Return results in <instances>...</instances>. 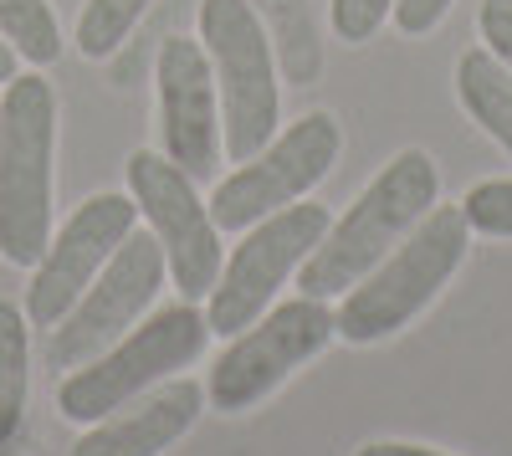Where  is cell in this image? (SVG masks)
Wrapping results in <instances>:
<instances>
[{
    "instance_id": "obj_1",
    "label": "cell",
    "mask_w": 512,
    "mask_h": 456,
    "mask_svg": "<svg viewBox=\"0 0 512 456\" xmlns=\"http://www.w3.org/2000/svg\"><path fill=\"white\" fill-rule=\"evenodd\" d=\"M441 200V170L425 149H400L384 170L359 190V200L338 216L313 257L297 267V287L308 298H344L364 282L395 246L420 226V216Z\"/></svg>"
},
{
    "instance_id": "obj_2",
    "label": "cell",
    "mask_w": 512,
    "mask_h": 456,
    "mask_svg": "<svg viewBox=\"0 0 512 456\" xmlns=\"http://www.w3.org/2000/svg\"><path fill=\"white\" fill-rule=\"evenodd\" d=\"M472 246V226H466L461 205H431L420 226L384 257L364 282H354L344 303L333 308L338 339L344 344H379L410 328L425 308L441 298V287L456 277Z\"/></svg>"
},
{
    "instance_id": "obj_3",
    "label": "cell",
    "mask_w": 512,
    "mask_h": 456,
    "mask_svg": "<svg viewBox=\"0 0 512 456\" xmlns=\"http://www.w3.org/2000/svg\"><path fill=\"white\" fill-rule=\"evenodd\" d=\"M57 93L41 72H16L0 98V257L36 267L52 241Z\"/></svg>"
},
{
    "instance_id": "obj_4",
    "label": "cell",
    "mask_w": 512,
    "mask_h": 456,
    "mask_svg": "<svg viewBox=\"0 0 512 456\" xmlns=\"http://www.w3.org/2000/svg\"><path fill=\"white\" fill-rule=\"evenodd\" d=\"M200 47L221 93V144L241 164L267 149L282 118V67L251 0H200Z\"/></svg>"
},
{
    "instance_id": "obj_5",
    "label": "cell",
    "mask_w": 512,
    "mask_h": 456,
    "mask_svg": "<svg viewBox=\"0 0 512 456\" xmlns=\"http://www.w3.org/2000/svg\"><path fill=\"white\" fill-rule=\"evenodd\" d=\"M210 344V323L195 303L164 308L149 323L128 328L118 344H108L98 359L67 369V380L57 385V410L62 421L93 426L113 410H123L128 400L149 395L154 385H164L175 369H190Z\"/></svg>"
},
{
    "instance_id": "obj_6",
    "label": "cell",
    "mask_w": 512,
    "mask_h": 456,
    "mask_svg": "<svg viewBox=\"0 0 512 456\" xmlns=\"http://www.w3.org/2000/svg\"><path fill=\"white\" fill-rule=\"evenodd\" d=\"M333 339H338V318H333L328 298L303 293L292 303H277L226 344V354L216 359V369H210V380H205V400L216 405L221 416L256 410L308 359H318Z\"/></svg>"
},
{
    "instance_id": "obj_7",
    "label": "cell",
    "mask_w": 512,
    "mask_h": 456,
    "mask_svg": "<svg viewBox=\"0 0 512 456\" xmlns=\"http://www.w3.org/2000/svg\"><path fill=\"white\" fill-rule=\"evenodd\" d=\"M333 226V216L313 200H292L282 211L262 216L256 226L241 231V246L231 252V262L221 267L216 287L205 298V323L210 334L236 339L241 328H251L277 298V287L313 257V246L323 241V231Z\"/></svg>"
},
{
    "instance_id": "obj_8",
    "label": "cell",
    "mask_w": 512,
    "mask_h": 456,
    "mask_svg": "<svg viewBox=\"0 0 512 456\" xmlns=\"http://www.w3.org/2000/svg\"><path fill=\"white\" fill-rule=\"evenodd\" d=\"M344 149V129L333 113H303L297 123H287L282 134H272L267 149H256L251 159H241V170H231L216 190H210V221L221 231H246L262 216L282 211V205L303 200L313 185L328 180V170L338 164Z\"/></svg>"
},
{
    "instance_id": "obj_9",
    "label": "cell",
    "mask_w": 512,
    "mask_h": 456,
    "mask_svg": "<svg viewBox=\"0 0 512 456\" xmlns=\"http://www.w3.org/2000/svg\"><path fill=\"white\" fill-rule=\"evenodd\" d=\"M128 195L149 221V236L164 246L169 277L185 293V303L210 298V287L226 267V252H221V226L210 221V205L195 195V180L169 154L134 149L128 154Z\"/></svg>"
},
{
    "instance_id": "obj_10",
    "label": "cell",
    "mask_w": 512,
    "mask_h": 456,
    "mask_svg": "<svg viewBox=\"0 0 512 456\" xmlns=\"http://www.w3.org/2000/svg\"><path fill=\"white\" fill-rule=\"evenodd\" d=\"M164 277H169L164 246L149 231H128V241L98 272V282L72 303V313L57 328H47L52 334L47 339L52 369H77V364L98 359L108 344H118L128 328L149 313V303L164 293Z\"/></svg>"
},
{
    "instance_id": "obj_11",
    "label": "cell",
    "mask_w": 512,
    "mask_h": 456,
    "mask_svg": "<svg viewBox=\"0 0 512 456\" xmlns=\"http://www.w3.org/2000/svg\"><path fill=\"white\" fill-rule=\"evenodd\" d=\"M139 221L134 195L103 190L93 200H82L77 211L67 216L62 231H52L47 252L31 267V287H26V323L31 328H57L72 303L98 282V272L113 262V252L128 241Z\"/></svg>"
},
{
    "instance_id": "obj_12",
    "label": "cell",
    "mask_w": 512,
    "mask_h": 456,
    "mask_svg": "<svg viewBox=\"0 0 512 456\" xmlns=\"http://www.w3.org/2000/svg\"><path fill=\"white\" fill-rule=\"evenodd\" d=\"M154 82H159V144L180 164L190 180L216 175L226 154L221 144V93L216 72L200 41L190 36H164L154 57Z\"/></svg>"
},
{
    "instance_id": "obj_13",
    "label": "cell",
    "mask_w": 512,
    "mask_h": 456,
    "mask_svg": "<svg viewBox=\"0 0 512 456\" xmlns=\"http://www.w3.org/2000/svg\"><path fill=\"white\" fill-rule=\"evenodd\" d=\"M205 410V385L195 380H169L139 400H128L113 416L93 421V431L82 436L67 456H164Z\"/></svg>"
},
{
    "instance_id": "obj_14",
    "label": "cell",
    "mask_w": 512,
    "mask_h": 456,
    "mask_svg": "<svg viewBox=\"0 0 512 456\" xmlns=\"http://www.w3.org/2000/svg\"><path fill=\"white\" fill-rule=\"evenodd\" d=\"M456 98H461L466 118H472L492 144H502V154L512 159V72L487 47L461 52V62H456Z\"/></svg>"
},
{
    "instance_id": "obj_15",
    "label": "cell",
    "mask_w": 512,
    "mask_h": 456,
    "mask_svg": "<svg viewBox=\"0 0 512 456\" xmlns=\"http://www.w3.org/2000/svg\"><path fill=\"white\" fill-rule=\"evenodd\" d=\"M26 395H31V328H26V308L0 298V446L21 431Z\"/></svg>"
},
{
    "instance_id": "obj_16",
    "label": "cell",
    "mask_w": 512,
    "mask_h": 456,
    "mask_svg": "<svg viewBox=\"0 0 512 456\" xmlns=\"http://www.w3.org/2000/svg\"><path fill=\"white\" fill-rule=\"evenodd\" d=\"M256 6V0H251ZM272 21V52H277V67L287 82H313L323 72V47H318V31H313V16H308V0H262V11Z\"/></svg>"
},
{
    "instance_id": "obj_17",
    "label": "cell",
    "mask_w": 512,
    "mask_h": 456,
    "mask_svg": "<svg viewBox=\"0 0 512 456\" xmlns=\"http://www.w3.org/2000/svg\"><path fill=\"white\" fill-rule=\"evenodd\" d=\"M0 36L31 67H47L62 57V26L47 0H0Z\"/></svg>"
},
{
    "instance_id": "obj_18",
    "label": "cell",
    "mask_w": 512,
    "mask_h": 456,
    "mask_svg": "<svg viewBox=\"0 0 512 456\" xmlns=\"http://www.w3.org/2000/svg\"><path fill=\"white\" fill-rule=\"evenodd\" d=\"M149 11V0H88L77 16V52L88 57V62H108L128 31H134Z\"/></svg>"
},
{
    "instance_id": "obj_19",
    "label": "cell",
    "mask_w": 512,
    "mask_h": 456,
    "mask_svg": "<svg viewBox=\"0 0 512 456\" xmlns=\"http://www.w3.org/2000/svg\"><path fill=\"white\" fill-rule=\"evenodd\" d=\"M461 216L477 236H507L512 241V180H482L461 195Z\"/></svg>"
},
{
    "instance_id": "obj_20",
    "label": "cell",
    "mask_w": 512,
    "mask_h": 456,
    "mask_svg": "<svg viewBox=\"0 0 512 456\" xmlns=\"http://www.w3.org/2000/svg\"><path fill=\"white\" fill-rule=\"evenodd\" d=\"M395 0H328V21H333V36L359 47V41L379 36V26L390 21Z\"/></svg>"
},
{
    "instance_id": "obj_21",
    "label": "cell",
    "mask_w": 512,
    "mask_h": 456,
    "mask_svg": "<svg viewBox=\"0 0 512 456\" xmlns=\"http://www.w3.org/2000/svg\"><path fill=\"white\" fill-rule=\"evenodd\" d=\"M477 31H482V41H487V52L512 72V0H482Z\"/></svg>"
},
{
    "instance_id": "obj_22",
    "label": "cell",
    "mask_w": 512,
    "mask_h": 456,
    "mask_svg": "<svg viewBox=\"0 0 512 456\" xmlns=\"http://www.w3.org/2000/svg\"><path fill=\"white\" fill-rule=\"evenodd\" d=\"M395 26L405 36H431L446 16H451V0H395Z\"/></svg>"
},
{
    "instance_id": "obj_23",
    "label": "cell",
    "mask_w": 512,
    "mask_h": 456,
    "mask_svg": "<svg viewBox=\"0 0 512 456\" xmlns=\"http://www.w3.org/2000/svg\"><path fill=\"white\" fill-rule=\"evenodd\" d=\"M354 456H451V451L420 446V441H369V446H359Z\"/></svg>"
},
{
    "instance_id": "obj_24",
    "label": "cell",
    "mask_w": 512,
    "mask_h": 456,
    "mask_svg": "<svg viewBox=\"0 0 512 456\" xmlns=\"http://www.w3.org/2000/svg\"><path fill=\"white\" fill-rule=\"evenodd\" d=\"M16 62H21V57L11 52V41L0 36V82H11V77H16Z\"/></svg>"
}]
</instances>
